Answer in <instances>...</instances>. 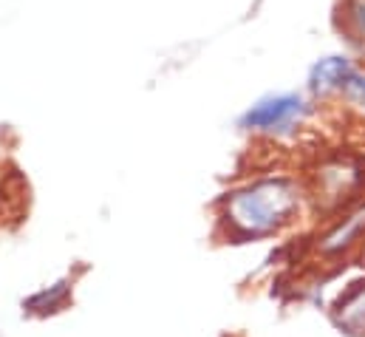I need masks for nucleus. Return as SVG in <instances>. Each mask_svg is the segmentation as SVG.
<instances>
[{
  "mask_svg": "<svg viewBox=\"0 0 365 337\" xmlns=\"http://www.w3.org/2000/svg\"><path fill=\"white\" fill-rule=\"evenodd\" d=\"M300 210V187L292 178H258L227 201V221L235 236L258 238L286 227Z\"/></svg>",
  "mask_w": 365,
  "mask_h": 337,
  "instance_id": "1",
  "label": "nucleus"
},
{
  "mask_svg": "<svg viewBox=\"0 0 365 337\" xmlns=\"http://www.w3.org/2000/svg\"><path fill=\"white\" fill-rule=\"evenodd\" d=\"M306 116H309V102L300 94H272L255 102L244 114L241 125L247 131H258L267 136H286L297 131Z\"/></svg>",
  "mask_w": 365,
  "mask_h": 337,
  "instance_id": "2",
  "label": "nucleus"
},
{
  "mask_svg": "<svg viewBox=\"0 0 365 337\" xmlns=\"http://www.w3.org/2000/svg\"><path fill=\"white\" fill-rule=\"evenodd\" d=\"M365 238V201L357 204L354 210H349L323 238H320V253L326 258H337V255L351 253L357 244H363Z\"/></svg>",
  "mask_w": 365,
  "mask_h": 337,
  "instance_id": "3",
  "label": "nucleus"
},
{
  "mask_svg": "<svg viewBox=\"0 0 365 337\" xmlns=\"http://www.w3.org/2000/svg\"><path fill=\"white\" fill-rule=\"evenodd\" d=\"M354 63L343 54H331V57H323L312 66V74H309V91L317 96V99H329L334 94H343V88L349 83V77L354 74Z\"/></svg>",
  "mask_w": 365,
  "mask_h": 337,
  "instance_id": "4",
  "label": "nucleus"
},
{
  "mask_svg": "<svg viewBox=\"0 0 365 337\" xmlns=\"http://www.w3.org/2000/svg\"><path fill=\"white\" fill-rule=\"evenodd\" d=\"M334 321L349 332V335H365V283H354L337 303Z\"/></svg>",
  "mask_w": 365,
  "mask_h": 337,
  "instance_id": "5",
  "label": "nucleus"
},
{
  "mask_svg": "<svg viewBox=\"0 0 365 337\" xmlns=\"http://www.w3.org/2000/svg\"><path fill=\"white\" fill-rule=\"evenodd\" d=\"M337 20L343 34L360 49H365V0H340Z\"/></svg>",
  "mask_w": 365,
  "mask_h": 337,
  "instance_id": "6",
  "label": "nucleus"
},
{
  "mask_svg": "<svg viewBox=\"0 0 365 337\" xmlns=\"http://www.w3.org/2000/svg\"><path fill=\"white\" fill-rule=\"evenodd\" d=\"M343 96H346L354 108H360L365 114V71L363 69H354V74L349 77V83L343 88Z\"/></svg>",
  "mask_w": 365,
  "mask_h": 337,
  "instance_id": "7",
  "label": "nucleus"
},
{
  "mask_svg": "<svg viewBox=\"0 0 365 337\" xmlns=\"http://www.w3.org/2000/svg\"><path fill=\"white\" fill-rule=\"evenodd\" d=\"M60 303H66V283H57L51 292H43L34 301H29V306L37 312H54Z\"/></svg>",
  "mask_w": 365,
  "mask_h": 337,
  "instance_id": "8",
  "label": "nucleus"
}]
</instances>
